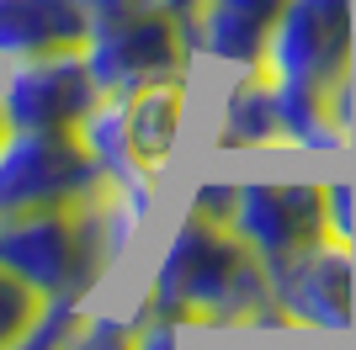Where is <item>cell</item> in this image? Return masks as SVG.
I'll list each match as a JSON object with an SVG mask.
<instances>
[{
    "label": "cell",
    "instance_id": "cell-18",
    "mask_svg": "<svg viewBox=\"0 0 356 350\" xmlns=\"http://www.w3.org/2000/svg\"><path fill=\"white\" fill-rule=\"evenodd\" d=\"M234 197H239V186L234 181H202V186L192 191V212H202V218H218V223H229V212H234Z\"/></svg>",
    "mask_w": 356,
    "mask_h": 350
},
{
    "label": "cell",
    "instance_id": "cell-6",
    "mask_svg": "<svg viewBox=\"0 0 356 350\" xmlns=\"http://www.w3.org/2000/svg\"><path fill=\"white\" fill-rule=\"evenodd\" d=\"M96 101H102V85L90 80L80 48L11 58V69L0 74L6 128H80L96 112Z\"/></svg>",
    "mask_w": 356,
    "mask_h": 350
},
{
    "label": "cell",
    "instance_id": "cell-2",
    "mask_svg": "<svg viewBox=\"0 0 356 350\" xmlns=\"http://www.w3.org/2000/svg\"><path fill=\"white\" fill-rule=\"evenodd\" d=\"M122 249L128 244L112 228L106 197L0 218V265L59 303H90Z\"/></svg>",
    "mask_w": 356,
    "mask_h": 350
},
{
    "label": "cell",
    "instance_id": "cell-9",
    "mask_svg": "<svg viewBox=\"0 0 356 350\" xmlns=\"http://www.w3.org/2000/svg\"><path fill=\"white\" fill-rule=\"evenodd\" d=\"M282 6L287 0H202V11L192 16V53L234 69L266 64V43L282 22Z\"/></svg>",
    "mask_w": 356,
    "mask_h": 350
},
{
    "label": "cell",
    "instance_id": "cell-17",
    "mask_svg": "<svg viewBox=\"0 0 356 350\" xmlns=\"http://www.w3.org/2000/svg\"><path fill=\"white\" fill-rule=\"evenodd\" d=\"M325 223L335 244H356V186L351 181H330L325 186Z\"/></svg>",
    "mask_w": 356,
    "mask_h": 350
},
{
    "label": "cell",
    "instance_id": "cell-20",
    "mask_svg": "<svg viewBox=\"0 0 356 350\" xmlns=\"http://www.w3.org/2000/svg\"><path fill=\"white\" fill-rule=\"evenodd\" d=\"M0 133H6V117H0Z\"/></svg>",
    "mask_w": 356,
    "mask_h": 350
},
{
    "label": "cell",
    "instance_id": "cell-16",
    "mask_svg": "<svg viewBox=\"0 0 356 350\" xmlns=\"http://www.w3.org/2000/svg\"><path fill=\"white\" fill-rule=\"evenodd\" d=\"M208 335V329H202ZM197 329L192 324H170V319H149L134 308V345L128 350H192Z\"/></svg>",
    "mask_w": 356,
    "mask_h": 350
},
{
    "label": "cell",
    "instance_id": "cell-11",
    "mask_svg": "<svg viewBox=\"0 0 356 350\" xmlns=\"http://www.w3.org/2000/svg\"><path fill=\"white\" fill-rule=\"evenodd\" d=\"M86 43L80 0H0V58H38Z\"/></svg>",
    "mask_w": 356,
    "mask_h": 350
},
{
    "label": "cell",
    "instance_id": "cell-8",
    "mask_svg": "<svg viewBox=\"0 0 356 350\" xmlns=\"http://www.w3.org/2000/svg\"><path fill=\"white\" fill-rule=\"evenodd\" d=\"M271 297L282 308L287 329H330L341 335L356 324V255L351 244H325L303 249L293 260L266 265Z\"/></svg>",
    "mask_w": 356,
    "mask_h": 350
},
{
    "label": "cell",
    "instance_id": "cell-13",
    "mask_svg": "<svg viewBox=\"0 0 356 350\" xmlns=\"http://www.w3.org/2000/svg\"><path fill=\"white\" fill-rule=\"evenodd\" d=\"M43 308H48L43 292L32 287L27 276H16V271H6V265H0V350L16 345V340L27 335L32 324L43 319Z\"/></svg>",
    "mask_w": 356,
    "mask_h": 350
},
{
    "label": "cell",
    "instance_id": "cell-10",
    "mask_svg": "<svg viewBox=\"0 0 356 350\" xmlns=\"http://www.w3.org/2000/svg\"><path fill=\"white\" fill-rule=\"evenodd\" d=\"M118 117H122V138H128V154L138 160V170H149L160 181V170L176 154L181 122H186V74L118 96Z\"/></svg>",
    "mask_w": 356,
    "mask_h": 350
},
{
    "label": "cell",
    "instance_id": "cell-1",
    "mask_svg": "<svg viewBox=\"0 0 356 350\" xmlns=\"http://www.w3.org/2000/svg\"><path fill=\"white\" fill-rule=\"evenodd\" d=\"M138 313L192 329H287L282 308L271 297L266 260L239 239L229 223L202 218L186 207V218L165 239L154 276H149Z\"/></svg>",
    "mask_w": 356,
    "mask_h": 350
},
{
    "label": "cell",
    "instance_id": "cell-15",
    "mask_svg": "<svg viewBox=\"0 0 356 350\" xmlns=\"http://www.w3.org/2000/svg\"><path fill=\"white\" fill-rule=\"evenodd\" d=\"M134 345V319H118V313H90L80 319L70 350H128Z\"/></svg>",
    "mask_w": 356,
    "mask_h": 350
},
{
    "label": "cell",
    "instance_id": "cell-5",
    "mask_svg": "<svg viewBox=\"0 0 356 350\" xmlns=\"http://www.w3.org/2000/svg\"><path fill=\"white\" fill-rule=\"evenodd\" d=\"M356 0H287L266 43V74L335 90L356 80Z\"/></svg>",
    "mask_w": 356,
    "mask_h": 350
},
{
    "label": "cell",
    "instance_id": "cell-7",
    "mask_svg": "<svg viewBox=\"0 0 356 350\" xmlns=\"http://www.w3.org/2000/svg\"><path fill=\"white\" fill-rule=\"evenodd\" d=\"M229 228L266 265L293 260V255L330 239L325 186H314V181H245L234 197V212H229Z\"/></svg>",
    "mask_w": 356,
    "mask_h": 350
},
{
    "label": "cell",
    "instance_id": "cell-4",
    "mask_svg": "<svg viewBox=\"0 0 356 350\" xmlns=\"http://www.w3.org/2000/svg\"><path fill=\"white\" fill-rule=\"evenodd\" d=\"M106 175L90 160L80 128H6L0 133V218L106 197Z\"/></svg>",
    "mask_w": 356,
    "mask_h": 350
},
{
    "label": "cell",
    "instance_id": "cell-12",
    "mask_svg": "<svg viewBox=\"0 0 356 350\" xmlns=\"http://www.w3.org/2000/svg\"><path fill=\"white\" fill-rule=\"evenodd\" d=\"M266 144H282V122H277V85H271L266 64H255V69H239V80L223 96L213 149H266Z\"/></svg>",
    "mask_w": 356,
    "mask_h": 350
},
{
    "label": "cell",
    "instance_id": "cell-3",
    "mask_svg": "<svg viewBox=\"0 0 356 350\" xmlns=\"http://www.w3.org/2000/svg\"><path fill=\"white\" fill-rule=\"evenodd\" d=\"M86 6V69L102 96H128L192 69V32L165 0H80Z\"/></svg>",
    "mask_w": 356,
    "mask_h": 350
},
{
    "label": "cell",
    "instance_id": "cell-14",
    "mask_svg": "<svg viewBox=\"0 0 356 350\" xmlns=\"http://www.w3.org/2000/svg\"><path fill=\"white\" fill-rule=\"evenodd\" d=\"M80 319H86V303H59V297H48L43 319L32 324V329L16 340V345H6V350H70Z\"/></svg>",
    "mask_w": 356,
    "mask_h": 350
},
{
    "label": "cell",
    "instance_id": "cell-19",
    "mask_svg": "<svg viewBox=\"0 0 356 350\" xmlns=\"http://www.w3.org/2000/svg\"><path fill=\"white\" fill-rule=\"evenodd\" d=\"M165 6H170V11H176L181 22H186V32H192V16L202 11V0H165Z\"/></svg>",
    "mask_w": 356,
    "mask_h": 350
}]
</instances>
